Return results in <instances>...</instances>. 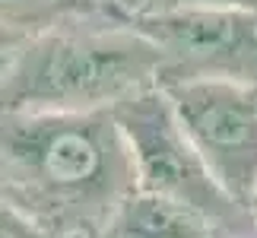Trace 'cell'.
Segmentation results:
<instances>
[{
  "instance_id": "12",
  "label": "cell",
  "mask_w": 257,
  "mask_h": 238,
  "mask_svg": "<svg viewBox=\"0 0 257 238\" xmlns=\"http://www.w3.org/2000/svg\"><path fill=\"white\" fill-rule=\"evenodd\" d=\"M244 210H248V213L254 216V219H257V191H254V197L248 200V206H244Z\"/></svg>"
},
{
  "instance_id": "2",
  "label": "cell",
  "mask_w": 257,
  "mask_h": 238,
  "mask_svg": "<svg viewBox=\"0 0 257 238\" xmlns=\"http://www.w3.org/2000/svg\"><path fill=\"white\" fill-rule=\"evenodd\" d=\"M162 86L153 42L98 0L35 29L0 89V111H114Z\"/></svg>"
},
{
  "instance_id": "6",
  "label": "cell",
  "mask_w": 257,
  "mask_h": 238,
  "mask_svg": "<svg viewBox=\"0 0 257 238\" xmlns=\"http://www.w3.org/2000/svg\"><path fill=\"white\" fill-rule=\"evenodd\" d=\"M222 225L194 206L137 187L117 206L102 238H216Z\"/></svg>"
},
{
  "instance_id": "9",
  "label": "cell",
  "mask_w": 257,
  "mask_h": 238,
  "mask_svg": "<svg viewBox=\"0 0 257 238\" xmlns=\"http://www.w3.org/2000/svg\"><path fill=\"white\" fill-rule=\"evenodd\" d=\"M29 35L32 32H26V29L10 26V23L0 19V89L7 86V79H10V73H13L19 54H23V48L29 42Z\"/></svg>"
},
{
  "instance_id": "3",
  "label": "cell",
  "mask_w": 257,
  "mask_h": 238,
  "mask_svg": "<svg viewBox=\"0 0 257 238\" xmlns=\"http://www.w3.org/2000/svg\"><path fill=\"white\" fill-rule=\"evenodd\" d=\"M114 117L131 150L134 178L140 191L194 206L216 222H235L248 213L213 178L210 165L203 162L194 140L181 127L162 86L121 102L114 108Z\"/></svg>"
},
{
  "instance_id": "1",
  "label": "cell",
  "mask_w": 257,
  "mask_h": 238,
  "mask_svg": "<svg viewBox=\"0 0 257 238\" xmlns=\"http://www.w3.org/2000/svg\"><path fill=\"white\" fill-rule=\"evenodd\" d=\"M134 191L114 111H0V210L42 238H102Z\"/></svg>"
},
{
  "instance_id": "10",
  "label": "cell",
  "mask_w": 257,
  "mask_h": 238,
  "mask_svg": "<svg viewBox=\"0 0 257 238\" xmlns=\"http://www.w3.org/2000/svg\"><path fill=\"white\" fill-rule=\"evenodd\" d=\"M216 238H257V219L251 213H244L241 219L235 222H225L219 232H216Z\"/></svg>"
},
{
  "instance_id": "5",
  "label": "cell",
  "mask_w": 257,
  "mask_h": 238,
  "mask_svg": "<svg viewBox=\"0 0 257 238\" xmlns=\"http://www.w3.org/2000/svg\"><path fill=\"white\" fill-rule=\"evenodd\" d=\"M162 89L219 187L248 206L257 191V86L191 79Z\"/></svg>"
},
{
  "instance_id": "4",
  "label": "cell",
  "mask_w": 257,
  "mask_h": 238,
  "mask_svg": "<svg viewBox=\"0 0 257 238\" xmlns=\"http://www.w3.org/2000/svg\"><path fill=\"white\" fill-rule=\"evenodd\" d=\"M153 42L165 83L222 79L257 86V13L254 10L187 7L134 16Z\"/></svg>"
},
{
  "instance_id": "8",
  "label": "cell",
  "mask_w": 257,
  "mask_h": 238,
  "mask_svg": "<svg viewBox=\"0 0 257 238\" xmlns=\"http://www.w3.org/2000/svg\"><path fill=\"white\" fill-rule=\"evenodd\" d=\"M102 7L114 10L127 19L134 16H150V13H165V10H187V7H210V10H254L257 0H98Z\"/></svg>"
},
{
  "instance_id": "11",
  "label": "cell",
  "mask_w": 257,
  "mask_h": 238,
  "mask_svg": "<svg viewBox=\"0 0 257 238\" xmlns=\"http://www.w3.org/2000/svg\"><path fill=\"white\" fill-rule=\"evenodd\" d=\"M0 238H42V235L29 229L26 222H19L16 216H10L7 210H0Z\"/></svg>"
},
{
  "instance_id": "7",
  "label": "cell",
  "mask_w": 257,
  "mask_h": 238,
  "mask_svg": "<svg viewBox=\"0 0 257 238\" xmlns=\"http://www.w3.org/2000/svg\"><path fill=\"white\" fill-rule=\"evenodd\" d=\"M83 4L89 0H0V19L26 29V32H35Z\"/></svg>"
}]
</instances>
